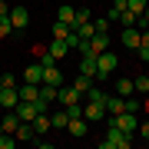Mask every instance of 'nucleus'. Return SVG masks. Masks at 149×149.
I'll use <instances>...</instances> for the list:
<instances>
[{"label": "nucleus", "mask_w": 149, "mask_h": 149, "mask_svg": "<svg viewBox=\"0 0 149 149\" xmlns=\"http://www.w3.org/2000/svg\"><path fill=\"white\" fill-rule=\"evenodd\" d=\"M133 146V139H129V133H123V129L109 126L106 139H100V149H129Z\"/></svg>", "instance_id": "obj_1"}, {"label": "nucleus", "mask_w": 149, "mask_h": 149, "mask_svg": "<svg viewBox=\"0 0 149 149\" xmlns=\"http://www.w3.org/2000/svg\"><path fill=\"white\" fill-rule=\"evenodd\" d=\"M116 63H119V56H116V53H109V50H103V53L96 56V66H100V70H96V83H106V80H109V73L116 70Z\"/></svg>", "instance_id": "obj_2"}, {"label": "nucleus", "mask_w": 149, "mask_h": 149, "mask_svg": "<svg viewBox=\"0 0 149 149\" xmlns=\"http://www.w3.org/2000/svg\"><path fill=\"white\" fill-rule=\"evenodd\" d=\"M109 126H116V129H123V133H129L133 136L136 129H139V119H136V113H116V116H109Z\"/></svg>", "instance_id": "obj_3"}, {"label": "nucleus", "mask_w": 149, "mask_h": 149, "mask_svg": "<svg viewBox=\"0 0 149 149\" xmlns=\"http://www.w3.org/2000/svg\"><path fill=\"white\" fill-rule=\"evenodd\" d=\"M83 116H86V123L106 119V100H90V103L83 106Z\"/></svg>", "instance_id": "obj_4"}, {"label": "nucleus", "mask_w": 149, "mask_h": 149, "mask_svg": "<svg viewBox=\"0 0 149 149\" xmlns=\"http://www.w3.org/2000/svg\"><path fill=\"white\" fill-rule=\"evenodd\" d=\"M17 116H20L23 123H33L40 116V103H30V100H20L17 103Z\"/></svg>", "instance_id": "obj_5"}, {"label": "nucleus", "mask_w": 149, "mask_h": 149, "mask_svg": "<svg viewBox=\"0 0 149 149\" xmlns=\"http://www.w3.org/2000/svg\"><path fill=\"white\" fill-rule=\"evenodd\" d=\"M10 23H13L17 33L27 30V27H30V13H27V7H13V10H10Z\"/></svg>", "instance_id": "obj_6"}, {"label": "nucleus", "mask_w": 149, "mask_h": 149, "mask_svg": "<svg viewBox=\"0 0 149 149\" xmlns=\"http://www.w3.org/2000/svg\"><path fill=\"white\" fill-rule=\"evenodd\" d=\"M123 47L139 50V47H143V30H139V27H126V30H123Z\"/></svg>", "instance_id": "obj_7"}, {"label": "nucleus", "mask_w": 149, "mask_h": 149, "mask_svg": "<svg viewBox=\"0 0 149 149\" xmlns=\"http://www.w3.org/2000/svg\"><path fill=\"white\" fill-rule=\"evenodd\" d=\"M17 103H20V90H17V86H3L0 106H3V109H17Z\"/></svg>", "instance_id": "obj_8"}, {"label": "nucleus", "mask_w": 149, "mask_h": 149, "mask_svg": "<svg viewBox=\"0 0 149 149\" xmlns=\"http://www.w3.org/2000/svg\"><path fill=\"white\" fill-rule=\"evenodd\" d=\"M70 50H73V47H70L66 40H50V47H47V53L53 56V60H66V56H70Z\"/></svg>", "instance_id": "obj_9"}, {"label": "nucleus", "mask_w": 149, "mask_h": 149, "mask_svg": "<svg viewBox=\"0 0 149 149\" xmlns=\"http://www.w3.org/2000/svg\"><path fill=\"white\" fill-rule=\"evenodd\" d=\"M103 50H109V33H96V37L90 40V53H93V56H100ZM83 56H86V53H83Z\"/></svg>", "instance_id": "obj_10"}, {"label": "nucleus", "mask_w": 149, "mask_h": 149, "mask_svg": "<svg viewBox=\"0 0 149 149\" xmlns=\"http://www.w3.org/2000/svg\"><path fill=\"white\" fill-rule=\"evenodd\" d=\"M43 83H50V86H60V83H63V73L56 70V63L43 66Z\"/></svg>", "instance_id": "obj_11"}, {"label": "nucleus", "mask_w": 149, "mask_h": 149, "mask_svg": "<svg viewBox=\"0 0 149 149\" xmlns=\"http://www.w3.org/2000/svg\"><path fill=\"white\" fill-rule=\"evenodd\" d=\"M106 113H113V116H116V113H126V96H106Z\"/></svg>", "instance_id": "obj_12"}, {"label": "nucleus", "mask_w": 149, "mask_h": 149, "mask_svg": "<svg viewBox=\"0 0 149 149\" xmlns=\"http://www.w3.org/2000/svg\"><path fill=\"white\" fill-rule=\"evenodd\" d=\"M70 136H76V139H83L86 136V129H90V126H86V116H76V119H70Z\"/></svg>", "instance_id": "obj_13"}, {"label": "nucleus", "mask_w": 149, "mask_h": 149, "mask_svg": "<svg viewBox=\"0 0 149 149\" xmlns=\"http://www.w3.org/2000/svg\"><path fill=\"white\" fill-rule=\"evenodd\" d=\"M23 80L27 83H43V63H30L23 70Z\"/></svg>", "instance_id": "obj_14"}, {"label": "nucleus", "mask_w": 149, "mask_h": 149, "mask_svg": "<svg viewBox=\"0 0 149 149\" xmlns=\"http://www.w3.org/2000/svg\"><path fill=\"white\" fill-rule=\"evenodd\" d=\"M96 70H100V66H96V56H93V53H86V56L80 60V73H83V76H93V80H96Z\"/></svg>", "instance_id": "obj_15"}, {"label": "nucleus", "mask_w": 149, "mask_h": 149, "mask_svg": "<svg viewBox=\"0 0 149 149\" xmlns=\"http://www.w3.org/2000/svg\"><path fill=\"white\" fill-rule=\"evenodd\" d=\"M40 100H43V103H56V100H60V86L40 83Z\"/></svg>", "instance_id": "obj_16"}, {"label": "nucleus", "mask_w": 149, "mask_h": 149, "mask_svg": "<svg viewBox=\"0 0 149 149\" xmlns=\"http://www.w3.org/2000/svg\"><path fill=\"white\" fill-rule=\"evenodd\" d=\"M0 123H3V129H7V133H17V126H20V116H17V109H7L3 113V119H0Z\"/></svg>", "instance_id": "obj_17"}, {"label": "nucleus", "mask_w": 149, "mask_h": 149, "mask_svg": "<svg viewBox=\"0 0 149 149\" xmlns=\"http://www.w3.org/2000/svg\"><path fill=\"white\" fill-rule=\"evenodd\" d=\"M33 129H37V136H47V129H53V119H50L47 113H40V116L33 119Z\"/></svg>", "instance_id": "obj_18"}, {"label": "nucleus", "mask_w": 149, "mask_h": 149, "mask_svg": "<svg viewBox=\"0 0 149 149\" xmlns=\"http://www.w3.org/2000/svg\"><path fill=\"white\" fill-rule=\"evenodd\" d=\"M80 90H76V86H66V90H60V103H63V106H70V103H80Z\"/></svg>", "instance_id": "obj_19"}, {"label": "nucleus", "mask_w": 149, "mask_h": 149, "mask_svg": "<svg viewBox=\"0 0 149 149\" xmlns=\"http://www.w3.org/2000/svg\"><path fill=\"white\" fill-rule=\"evenodd\" d=\"M50 33H53V40H66L70 33H73V27H70V23H63V20H56V23H53V30H50Z\"/></svg>", "instance_id": "obj_20"}, {"label": "nucleus", "mask_w": 149, "mask_h": 149, "mask_svg": "<svg viewBox=\"0 0 149 149\" xmlns=\"http://www.w3.org/2000/svg\"><path fill=\"white\" fill-rule=\"evenodd\" d=\"M116 93H119V96H126V100H129V96L136 93V83H133V80H126V76H123V80L116 83Z\"/></svg>", "instance_id": "obj_21"}, {"label": "nucleus", "mask_w": 149, "mask_h": 149, "mask_svg": "<svg viewBox=\"0 0 149 149\" xmlns=\"http://www.w3.org/2000/svg\"><path fill=\"white\" fill-rule=\"evenodd\" d=\"M76 33H80V40H93V37H96L93 20H90V23H80V27H76Z\"/></svg>", "instance_id": "obj_22"}, {"label": "nucleus", "mask_w": 149, "mask_h": 149, "mask_svg": "<svg viewBox=\"0 0 149 149\" xmlns=\"http://www.w3.org/2000/svg\"><path fill=\"white\" fill-rule=\"evenodd\" d=\"M56 20H63V23H70V27H73V20H76V10H73V7H60Z\"/></svg>", "instance_id": "obj_23"}, {"label": "nucleus", "mask_w": 149, "mask_h": 149, "mask_svg": "<svg viewBox=\"0 0 149 149\" xmlns=\"http://www.w3.org/2000/svg\"><path fill=\"white\" fill-rule=\"evenodd\" d=\"M93 83H96L93 76H83V73H80V76H76V80H73V86H76V90H80V93H86V90H90Z\"/></svg>", "instance_id": "obj_24"}, {"label": "nucleus", "mask_w": 149, "mask_h": 149, "mask_svg": "<svg viewBox=\"0 0 149 149\" xmlns=\"http://www.w3.org/2000/svg\"><path fill=\"white\" fill-rule=\"evenodd\" d=\"M50 119H53V126H56V129H66V126H70V113H66V109H63V113H53Z\"/></svg>", "instance_id": "obj_25"}, {"label": "nucleus", "mask_w": 149, "mask_h": 149, "mask_svg": "<svg viewBox=\"0 0 149 149\" xmlns=\"http://www.w3.org/2000/svg\"><path fill=\"white\" fill-rule=\"evenodd\" d=\"M10 33H17L13 23H10V17H0V37H10Z\"/></svg>", "instance_id": "obj_26"}, {"label": "nucleus", "mask_w": 149, "mask_h": 149, "mask_svg": "<svg viewBox=\"0 0 149 149\" xmlns=\"http://www.w3.org/2000/svg\"><path fill=\"white\" fill-rule=\"evenodd\" d=\"M146 7H149V0H129V7H126V10H133V13L139 17V13L146 10Z\"/></svg>", "instance_id": "obj_27"}, {"label": "nucleus", "mask_w": 149, "mask_h": 149, "mask_svg": "<svg viewBox=\"0 0 149 149\" xmlns=\"http://www.w3.org/2000/svg\"><path fill=\"white\" fill-rule=\"evenodd\" d=\"M17 146V136L13 133H3V136H0V149H13Z\"/></svg>", "instance_id": "obj_28"}, {"label": "nucleus", "mask_w": 149, "mask_h": 149, "mask_svg": "<svg viewBox=\"0 0 149 149\" xmlns=\"http://www.w3.org/2000/svg\"><path fill=\"white\" fill-rule=\"evenodd\" d=\"M119 23H123V27H136V13H133V10H123Z\"/></svg>", "instance_id": "obj_29"}, {"label": "nucleus", "mask_w": 149, "mask_h": 149, "mask_svg": "<svg viewBox=\"0 0 149 149\" xmlns=\"http://www.w3.org/2000/svg\"><path fill=\"white\" fill-rule=\"evenodd\" d=\"M93 27H96V33H109V20H106V17H96Z\"/></svg>", "instance_id": "obj_30"}, {"label": "nucleus", "mask_w": 149, "mask_h": 149, "mask_svg": "<svg viewBox=\"0 0 149 149\" xmlns=\"http://www.w3.org/2000/svg\"><path fill=\"white\" fill-rule=\"evenodd\" d=\"M93 17H90V10H76V20H73V30L80 27V23H90Z\"/></svg>", "instance_id": "obj_31"}, {"label": "nucleus", "mask_w": 149, "mask_h": 149, "mask_svg": "<svg viewBox=\"0 0 149 149\" xmlns=\"http://www.w3.org/2000/svg\"><path fill=\"white\" fill-rule=\"evenodd\" d=\"M136 93H149V76H136Z\"/></svg>", "instance_id": "obj_32"}, {"label": "nucleus", "mask_w": 149, "mask_h": 149, "mask_svg": "<svg viewBox=\"0 0 149 149\" xmlns=\"http://www.w3.org/2000/svg\"><path fill=\"white\" fill-rule=\"evenodd\" d=\"M126 109H129V113H139V109H143V103H139V100H133V96H129V100H126Z\"/></svg>", "instance_id": "obj_33"}, {"label": "nucleus", "mask_w": 149, "mask_h": 149, "mask_svg": "<svg viewBox=\"0 0 149 149\" xmlns=\"http://www.w3.org/2000/svg\"><path fill=\"white\" fill-rule=\"evenodd\" d=\"M0 83H3V86H17V76H13V73H3V76H0Z\"/></svg>", "instance_id": "obj_34"}, {"label": "nucleus", "mask_w": 149, "mask_h": 149, "mask_svg": "<svg viewBox=\"0 0 149 149\" xmlns=\"http://www.w3.org/2000/svg\"><path fill=\"white\" fill-rule=\"evenodd\" d=\"M10 10H13V7L7 3V0H0V17H10Z\"/></svg>", "instance_id": "obj_35"}, {"label": "nucleus", "mask_w": 149, "mask_h": 149, "mask_svg": "<svg viewBox=\"0 0 149 149\" xmlns=\"http://www.w3.org/2000/svg\"><path fill=\"white\" fill-rule=\"evenodd\" d=\"M136 133L143 136V139H149V123H139V129H136Z\"/></svg>", "instance_id": "obj_36"}, {"label": "nucleus", "mask_w": 149, "mask_h": 149, "mask_svg": "<svg viewBox=\"0 0 149 149\" xmlns=\"http://www.w3.org/2000/svg\"><path fill=\"white\" fill-rule=\"evenodd\" d=\"M136 53H139V60H149V47H139Z\"/></svg>", "instance_id": "obj_37"}, {"label": "nucleus", "mask_w": 149, "mask_h": 149, "mask_svg": "<svg viewBox=\"0 0 149 149\" xmlns=\"http://www.w3.org/2000/svg\"><path fill=\"white\" fill-rule=\"evenodd\" d=\"M143 47H149V27L143 30Z\"/></svg>", "instance_id": "obj_38"}, {"label": "nucleus", "mask_w": 149, "mask_h": 149, "mask_svg": "<svg viewBox=\"0 0 149 149\" xmlns=\"http://www.w3.org/2000/svg\"><path fill=\"white\" fill-rule=\"evenodd\" d=\"M3 133H7V129H3V123H0V136H3Z\"/></svg>", "instance_id": "obj_39"}, {"label": "nucleus", "mask_w": 149, "mask_h": 149, "mask_svg": "<svg viewBox=\"0 0 149 149\" xmlns=\"http://www.w3.org/2000/svg\"><path fill=\"white\" fill-rule=\"evenodd\" d=\"M0 93H3V83H0Z\"/></svg>", "instance_id": "obj_40"}]
</instances>
